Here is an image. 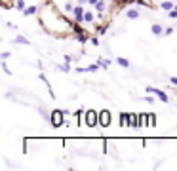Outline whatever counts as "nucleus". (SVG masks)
<instances>
[{
    "mask_svg": "<svg viewBox=\"0 0 177 171\" xmlns=\"http://www.w3.org/2000/svg\"><path fill=\"white\" fill-rule=\"evenodd\" d=\"M38 15H40V21H42V25H44V29H46L50 34L65 36V34L76 33L74 25H72L69 19H65V17L61 15V11H59L52 2H48L44 8L38 11Z\"/></svg>",
    "mask_w": 177,
    "mask_h": 171,
    "instance_id": "1",
    "label": "nucleus"
},
{
    "mask_svg": "<svg viewBox=\"0 0 177 171\" xmlns=\"http://www.w3.org/2000/svg\"><path fill=\"white\" fill-rule=\"evenodd\" d=\"M84 124H86L88 127H95L97 124H99V112H95V110H86L84 112Z\"/></svg>",
    "mask_w": 177,
    "mask_h": 171,
    "instance_id": "2",
    "label": "nucleus"
},
{
    "mask_svg": "<svg viewBox=\"0 0 177 171\" xmlns=\"http://www.w3.org/2000/svg\"><path fill=\"white\" fill-rule=\"evenodd\" d=\"M84 15H86V8L82 4H76L74 10H72V17H74L76 23H84Z\"/></svg>",
    "mask_w": 177,
    "mask_h": 171,
    "instance_id": "3",
    "label": "nucleus"
},
{
    "mask_svg": "<svg viewBox=\"0 0 177 171\" xmlns=\"http://www.w3.org/2000/svg\"><path fill=\"white\" fill-rule=\"evenodd\" d=\"M63 110H53L52 112V126L53 127H61L63 126Z\"/></svg>",
    "mask_w": 177,
    "mask_h": 171,
    "instance_id": "4",
    "label": "nucleus"
},
{
    "mask_svg": "<svg viewBox=\"0 0 177 171\" xmlns=\"http://www.w3.org/2000/svg\"><path fill=\"white\" fill-rule=\"evenodd\" d=\"M99 126L101 127H109L111 126V112L109 110H101L99 112Z\"/></svg>",
    "mask_w": 177,
    "mask_h": 171,
    "instance_id": "5",
    "label": "nucleus"
},
{
    "mask_svg": "<svg viewBox=\"0 0 177 171\" xmlns=\"http://www.w3.org/2000/svg\"><path fill=\"white\" fill-rule=\"evenodd\" d=\"M150 30H152V33H154L156 36H162L166 29H162V25H160V23H152V25H150Z\"/></svg>",
    "mask_w": 177,
    "mask_h": 171,
    "instance_id": "6",
    "label": "nucleus"
},
{
    "mask_svg": "<svg viewBox=\"0 0 177 171\" xmlns=\"http://www.w3.org/2000/svg\"><path fill=\"white\" fill-rule=\"evenodd\" d=\"M93 8H95L97 11H99L101 15H103V14H105V8H107V0H99V2H97V4L93 6Z\"/></svg>",
    "mask_w": 177,
    "mask_h": 171,
    "instance_id": "7",
    "label": "nucleus"
},
{
    "mask_svg": "<svg viewBox=\"0 0 177 171\" xmlns=\"http://www.w3.org/2000/svg\"><path fill=\"white\" fill-rule=\"evenodd\" d=\"M126 17H128V19H137V17H139V10L130 8V10L126 11Z\"/></svg>",
    "mask_w": 177,
    "mask_h": 171,
    "instance_id": "8",
    "label": "nucleus"
},
{
    "mask_svg": "<svg viewBox=\"0 0 177 171\" xmlns=\"http://www.w3.org/2000/svg\"><path fill=\"white\" fill-rule=\"evenodd\" d=\"M36 14V6H27L25 10H23V15L29 17V15H34Z\"/></svg>",
    "mask_w": 177,
    "mask_h": 171,
    "instance_id": "9",
    "label": "nucleus"
},
{
    "mask_svg": "<svg viewBox=\"0 0 177 171\" xmlns=\"http://www.w3.org/2000/svg\"><path fill=\"white\" fill-rule=\"evenodd\" d=\"M93 19H95L93 11H91V10H86V15H84V23H93Z\"/></svg>",
    "mask_w": 177,
    "mask_h": 171,
    "instance_id": "10",
    "label": "nucleus"
},
{
    "mask_svg": "<svg viewBox=\"0 0 177 171\" xmlns=\"http://www.w3.org/2000/svg\"><path fill=\"white\" fill-rule=\"evenodd\" d=\"M14 42H15V44H21V46H29V44H30V42L25 38V36H21V34H19V36H15V40H14Z\"/></svg>",
    "mask_w": 177,
    "mask_h": 171,
    "instance_id": "11",
    "label": "nucleus"
},
{
    "mask_svg": "<svg viewBox=\"0 0 177 171\" xmlns=\"http://www.w3.org/2000/svg\"><path fill=\"white\" fill-rule=\"evenodd\" d=\"M160 8L166 10V11H169V10H173V2H172V0H166V2L160 4Z\"/></svg>",
    "mask_w": 177,
    "mask_h": 171,
    "instance_id": "12",
    "label": "nucleus"
},
{
    "mask_svg": "<svg viewBox=\"0 0 177 171\" xmlns=\"http://www.w3.org/2000/svg\"><path fill=\"white\" fill-rule=\"evenodd\" d=\"M116 63H118L120 67H124V69H128V67H130V63H128V59H124V57H116Z\"/></svg>",
    "mask_w": 177,
    "mask_h": 171,
    "instance_id": "13",
    "label": "nucleus"
},
{
    "mask_svg": "<svg viewBox=\"0 0 177 171\" xmlns=\"http://www.w3.org/2000/svg\"><path fill=\"white\" fill-rule=\"evenodd\" d=\"M97 63H99V65L103 67V69H109V65H111V61H109V59H103V57H99V59H97Z\"/></svg>",
    "mask_w": 177,
    "mask_h": 171,
    "instance_id": "14",
    "label": "nucleus"
},
{
    "mask_svg": "<svg viewBox=\"0 0 177 171\" xmlns=\"http://www.w3.org/2000/svg\"><path fill=\"white\" fill-rule=\"evenodd\" d=\"M99 67H101L99 63H93V65H90L86 69V72H95V70H99Z\"/></svg>",
    "mask_w": 177,
    "mask_h": 171,
    "instance_id": "15",
    "label": "nucleus"
},
{
    "mask_svg": "<svg viewBox=\"0 0 177 171\" xmlns=\"http://www.w3.org/2000/svg\"><path fill=\"white\" fill-rule=\"evenodd\" d=\"M72 10H74V6H72L71 2H67V4L63 6V11H65V14H69V11H72Z\"/></svg>",
    "mask_w": 177,
    "mask_h": 171,
    "instance_id": "16",
    "label": "nucleus"
},
{
    "mask_svg": "<svg viewBox=\"0 0 177 171\" xmlns=\"http://www.w3.org/2000/svg\"><path fill=\"white\" fill-rule=\"evenodd\" d=\"M15 8H17V10H25L27 6H25V2H23V0H17V2H15Z\"/></svg>",
    "mask_w": 177,
    "mask_h": 171,
    "instance_id": "17",
    "label": "nucleus"
},
{
    "mask_svg": "<svg viewBox=\"0 0 177 171\" xmlns=\"http://www.w3.org/2000/svg\"><path fill=\"white\" fill-rule=\"evenodd\" d=\"M57 69H59L61 72H69V70H71V67H69V65H57Z\"/></svg>",
    "mask_w": 177,
    "mask_h": 171,
    "instance_id": "18",
    "label": "nucleus"
},
{
    "mask_svg": "<svg viewBox=\"0 0 177 171\" xmlns=\"http://www.w3.org/2000/svg\"><path fill=\"white\" fill-rule=\"evenodd\" d=\"M143 101H145V103H149V105H152V103H154V95H152V97H150V95H149V97H145Z\"/></svg>",
    "mask_w": 177,
    "mask_h": 171,
    "instance_id": "19",
    "label": "nucleus"
},
{
    "mask_svg": "<svg viewBox=\"0 0 177 171\" xmlns=\"http://www.w3.org/2000/svg\"><path fill=\"white\" fill-rule=\"evenodd\" d=\"M164 34H166V36H169V34H173V27H168L166 30H164Z\"/></svg>",
    "mask_w": 177,
    "mask_h": 171,
    "instance_id": "20",
    "label": "nucleus"
},
{
    "mask_svg": "<svg viewBox=\"0 0 177 171\" xmlns=\"http://www.w3.org/2000/svg\"><path fill=\"white\" fill-rule=\"evenodd\" d=\"M97 2H99V0H88V4H90V6H95Z\"/></svg>",
    "mask_w": 177,
    "mask_h": 171,
    "instance_id": "21",
    "label": "nucleus"
},
{
    "mask_svg": "<svg viewBox=\"0 0 177 171\" xmlns=\"http://www.w3.org/2000/svg\"><path fill=\"white\" fill-rule=\"evenodd\" d=\"M169 82H172V84H175V86H177V78H175V76H172V78H169Z\"/></svg>",
    "mask_w": 177,
    "mask_h": 171,
    "instance_id": "22",
    "label": "nucleus"
},
{
    "mask_svg": "<svg viewBox=\"0 0 177 171\" xmlns=\"http://www.w3.org/2000/svg\"><path fill=\"white\" fill-rule=\"evenodd\" d=\"M86 2H88V0H76V4H82V6L86 4Z\"/></svg>",
    "mask_w": 177,
    "mask_h": 171,
    "instance_id": "23",
    "label": "nucleus"
}]
</instances>
